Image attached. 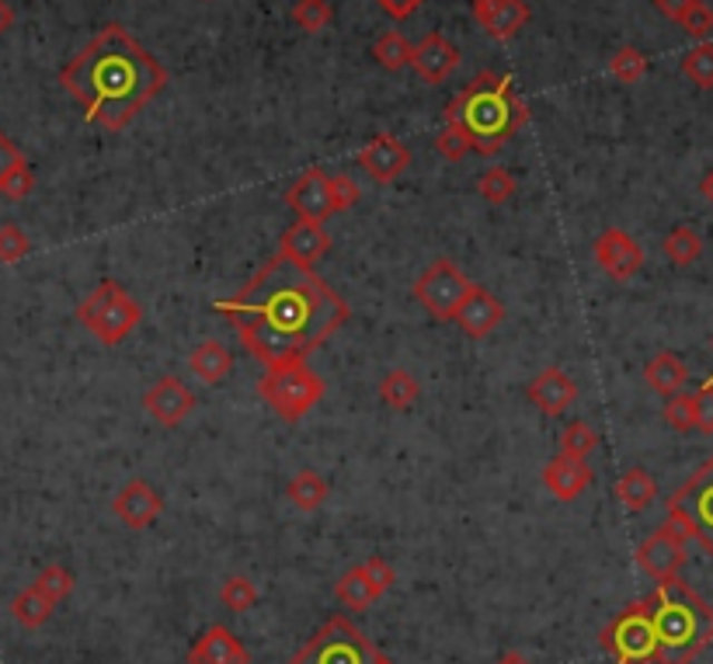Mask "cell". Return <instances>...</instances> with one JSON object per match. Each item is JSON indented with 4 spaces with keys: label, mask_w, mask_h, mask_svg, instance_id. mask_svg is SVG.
<instances>
[{
    "label": "cell",
    "mask_w": 713,
    "mask_h": 664,
    "mask_svg": "<svg viewBox=\"0 0 713 664\" xmlns=\"http://www.w3.org/2000/svg\"><path fill=\"white\" fill-rule=\"evenodd\" d=\"M213 310L237 331L241 349L265 369L306 362L352 316L349 303L318 272L282 254L268 257L237 296L216 300Z\"/></svg>",
    "instance_id": "1"
},
{
    "label": "cell",
    "mask_w": 713,
    "mask_h": 664,
    "mask_svg": "<svg viewBox=\"0 0 713 664\" xmlns=\"http://www.w3.org/2000/svg\"><path fill=\"white\" fill-rule=\"evenodd\" d=\"M60 84L91 126L123 133L167 88V70L111 21L60 70Z\"/></svg>",
    "instance_id": "2"
},
{
    "label": "cell",
    "mask_w": 713,
    "mask_h": 664,
    "mask_svg": "<svg viewBox=\"0 0 713 664\" xmlns=\"http://www.w3.org/2000/svg\"><path fill=\"white\" fill-rule=\"evenodd\" d=\"M529 119V105L511 91V74H477L467 88L446 105V126H456L470 154L495 157Z\"/></svg>",
    "instance_id": "3"
},
{
    "label": "cell",
    "mask_w": 713,
    "mask_h": 664,
    "mask_svg": "<svg viewBox=\"0 0 713 664\" xmlns=\"http://www.w3.org/2000/svg\"><path fill=\"white\" fill-rule=\"evenodd\" d=\"M647 609L658 641L654 664H693L713 644V605H706L682 577L658 582L647 595Z\"/></svg>",
    "instance_id": "4"
},
{
    "label": "cell",
    "mask_w": 713,
    "mask_h": 664,
    "mask_svg": "<svg viewBox=\"0 0 713 664\" xmlns=\"http://www.w3.org/2000/svg\"><path fill=\"white\" fill-rule=\"evenodd\" d=\"M77 321L88 328L105 349H116L143 321V306L126 293L123 282L105 279L95 293L77 306Z\"/></svg>",
    "instance_id": "5"
},
{
    "label": "cell",
    "mask_w": 713,
    "mask_h": 664,
    "mask_svg": "<svg viewBox=\"0 0 713 664\" xmlns=\"http://www.w3.org/2000/svg\"><path fill=\"white\" fill-rule=\"evenodd\" d=\"M324 380L313 372L306 362H285V365H272L265 369V377L258 380V393L268 408L282 418V421H300L306 418L324 397Z\"/></svg>",
    "instance_id": "6"
},
{
    "label": "cell",
    "mask_w": 713,
    "mask_h": 664,
    "mask_svg": "<svg viewBox=\"0 0 713 664\" xmlns=\"http://www.w3.org/2000/svg\"><path fill=\"white\" fill-rule=\"evenodd\" d=\"M377 661H380L377 644L345 616H331L290 657V664H377Z\"/></svg>",
    "instance_id": "7"
},
{
    "label": "cell",
    "mask_w": 713,
    "mask_h": 664,
    "mask_svg": "<svg viewBox=\"0 0 713 664\" xmlns=\"http://www.w3.org/2000/svg\"><path fill=\"white\" fill-rule=\"evenodd\" d=\"M668 523L713 557V456L668 498Z\"/></svg>",
    "instance_id": "8"
},
{
    "label": "cell",
    "mask_w": 713,
    "mask_h": 664,
    "mask_svg": "<svg viewBox=\"0 0 713 664\" xmlns=\"http://www.w3.org/2000/svg\"><path fill=\"white\" fill-rule=\"evenodd\" d=\"M598 644H603V651L616 664H654L658 661V641H654L647 598L626 605V609L603 629Z\"/></svg>",
    "instance_id": "9"
},
{
    "label": "cell",
    "mask_w": 713,
    "mask_h": 664,
    "mask_svg": "<svg viewBox=\"0 0 713 664\" xmlns=\"http://www.w3.org/2000/svg\"><path fill=\"white\" fill-rule=\"evenodd\" d=\"M470 279L456 268L449 257H439V262L428 265L418 282H414V300L436 316V321H452L456 310H460L463 296L470 293Z\"/></svg>",
    "instance_id": "10"
},
{
    "label": "cell",
    "mask_w": 713,
    "mask_h": 664,
    "mask_svg": "<svg viewBox=\"0 0 713 664\" xmlns=\"http://www.w3.org/2000/svg\"><path fill=\"white\" fill-rule=\"evenodd\" d=\"M686 536L678 533V526H672L665 518V526L654 529L637 550V564L644 574H651L654 582H668V577H678V570L686 567Z\"/></svg>",
    "instance_id": "11"
},
{
    "label": "cell",
    "mask_w": 713,
    "mask_h": 664,
    "mask_svg": "<svg viewBox=\"0 0 713 664\" xmlns=\"http://www.w3.org/2000/svg\"><path fill=\"white\" fill-rule=\"evenodd\" d=\"M595 262L609 279L631 282L644 268V251L631 234H626V230L609 226V230H603V234L595 237Z\"/></svg>",
    "instance_id": "12"
},
{
    "label": "cell",
    "mask_w": 713,
    "mask_h": 664,
    "mask_svg": "<svg viewBox=\"0 0 713 664\" xmlns=\"http://www.w3.org/2000/svg\"><path fill=\"white\" fill-rule=\"evenodd\" d=\"M355 160L377 185H390L411 167V150L393 133H380V136H373L365 143Z\"/></svg>",
    "instance_id": "13"
},
{
    "label": "cell",
    "mask_w": 713,
    "mask_h": 664,
    "mask_svg": "<svg viewBox=\"0 0 713 664\" xmlns=\"http://www.w3.org/2000/svg\"><path fill=\"white\" fill-rule=\"evenodd\" d=\"M143 411H147L160 428H178L195 411V393L178 377H160L147 393H143Z\"/></svg>",
    "instance_id": "14"
},
{
    "label": "cell",
    "mask_w": 713,
    "mask_h": 664,
    "mask_svg": "<svg viewBox=\"0 0 713 664\" xmlns=\"http://www.w3.org/2000/svg\"><path fill=\"white\" fill-rule=\"evenodd\" d=\"M285 206L296 213V219H310V223H328V216H334V202H331V175L324 167H310L306 175L285 192Z\"/></svg>",
    "instance_id": "15"
},
{
    "label": "cell",
    "mask_w": 713,
    "mask_h": 664,
    "mask_svg": "<svg viewBox=\"0 0 713 664\" xmlns=\"http://www.w3.org/2000/svg\"><path fill=\"white\" fill-rule=\"evenodd\" d=\"M470 8H473L477 25L484 28V36L495 39V42L516 39L533 18L526 0H473Z\"/></svg>",
    "instance_id": "16"
},
{
    "label": "cell",
    "mask_w": 713,
    "mask_h": 664,
    "mask_svg": "<svg viewBox=\"0 0 713 664\" xmlns=\"http://www.w3.org/2000/svg\"><path fill=\"white\" fill-rule=\"evenodd\" d=\"M505 321V303L484 285H470V293L463 296L460 310H456L452 324L460 328L467 338H488L498 324Z\"/></svg>",
    "instance_id": "17"
},
{
    "label": "cell",
    "mask_w": 713,
    "mask_h": 664,
    "mask_svg": "<svg viewBox=\"0 0 713 664\" xmlns=\"http://www.w3.org/2000/svg\"><path fill=\"white\" fill-rule=\"evenodd\" d=\"M111 511L126 526V529H147L154 526L160 511H164V498L147 484V480H129L116 498H111Z\"/></svg>",
    "instance_id": "18"
},
{
    "label": "cell",
    "mask_w": 713,
    "mask_h": 664,
    "mask_svg": "<svg viewBox=\"0 0 713 664\" xmlns=\"http://www.w3.org/2000/svg\"><path fill=\"white\" fill-rule=\"evenodd\" d=\"M411 67L424 84H442L456 74V67H460V49H456L442 32H428L411 52Z\"/></svg>",
    "instance_id": "19"
},
{
    "label": "cell",
    "mask_w": 713,
    "mask_h": 664,
    "mask_svg": "<svg viewBox=\"0 0 713 664\" xmlns=\"http://www.w3.org/2000/svg\"><path fill=\"white\" fill-rule=\"evenodd\" d=\"M328 251H331L328 230L321 223H310V219H296L293 226H285V234L279 237V254L303 265V268H313Z\"/></svg>",
    "instance_id": "20"
},
{
    "label": "cell",
    "mask_w": 713,
    "mask_h": 664,
    "mask_svg": "<svg viewBox=\"0 0 713 664\" xmlns=\"http://www.w3.org/2000/svg\"><path fill=\"white\" fill-rule=\"evenodd\" d=\"M188 664H251V651L237 641L234 629L216 623L192 644Z\"/></svg>",
    "instance_id": "21"
},
{
    "label": "cell",
    "mask_w": 713,
    "mask_h": 664,
    "mask_svg": "<svg viewBox=\"0 0 713 664\" xmlns=\"http://www.w3.org/2000/svg\"><path fill=\"white\" fill-rule=\"evenodd\" d=\"M595 473L588 467V459H570V456H554L544 467V484L557 501H575L578 495L592 487Z\"/></svg>",
    "instance_id": "22"
},
{
    "label": "cell",
    "mask_w": 713,
    "mask_h": 664,
    "mask_svg": "<svg viewBox=\"0 0 713 664\" xmlns=\"http://www.w3.org/2000/svg\"><path fill=\"white\" fill-rule=\"evenodd\" d=\"M526 397H529L544 414L557 418V414H564V411L570 408V403H575L578 387H575V380H570L564 369L550 365V369H544V372H539V377L529 383Z\"/></svg>",
    "instance_id": "23"
},
{
    "label": "cell",
    "mask_w": 713,
    "mask_h": 664,
    "mask_svg": "<svg viewBox=\"0 0 713 664\" xmlns=\"http://www.w3.org/2000/svg\"><path fill=\"white\" fill-rule=\"evenodd\" d=\"M644 380L654 393H662L665 400L686 390L690 383V369L675 352H658L647 365H644Z\"/></svg>",
    "instance_id": "24"
},
{
    "label": "cell",
    "mask_w": 713,
    "mask_h": 664,
    "mask_svg": "<svg viewBox=\"0 0 713 664\" xmlns=\"http://www.w3.org/2000/svg\"><path fill=\"white\" fill-rule=\"evenodd\" d=\"M188 365H192V372H195L198 380L209 383V387H216V383H223V380L234 372V352L226 349L223 341H203V344H198V349L188 355Z\"/></svg>",
    "instance_id": "25"
},
{
    "label": "cell",
    "mask_w": 713,
    "mask_h": 664,
    "mask_svg": "<svg viewBox=\"0 0 713 664\" xmlns=\"http://www.w3.org/2000/svg\"><path fill=\"white\" fill-rule=\"evenodd\" d=\"M613 495L623 501L626 511H647L654 505V498H658V484H654V477L644 470V467H631L613 487Z\"/></svg>",
    "instance_id": "26"
},
{
    "label": "cell",
    "mask_w": 713,
    "mask_h": 664,
    "mask_svg": "<svg viewBox=\"0 0 713 664\" xmlns=\"http://www.w3.org/2000/svg\"><path fill=\"white\" fill-rule=\"evenodd\" d=\"M334 595H338V602L345 605V609H352V613H365L369 605H373V602L380 598V592L373 588V582H369V574H365L362 564H359V567H349L345 574L338 577Z\"/></svg>",
    "instance_id": "27"
},
{
    "label": "cell",
    "mask_w": 713,
    "mask_h": 664,
    "mask_svg": "<svg viewBox=\"0 0 713 664\" xmlns=\"http://www.w3.org/2000/svg\"><path fill=\"white\" fill-rule=\"evenodd\" d=\"M52 613H56V602H52L49 595H42L36 585H28L25 592H18L14 602H11V616H14V623L25 626V629L46 626Z\"/></svg>",
    "instance_id": "28"
},
{
    "label": "cell",
    "mask_w": 713,
    "mask_h": 664,
    "mask_svg": "<svg viewBox=\"0 0 713 664\" xmlns=\"http://www.w3.org/2000/svg\"><path fill=\"white\" fill-rule=\"evenodd\" d=\"M328 495H331V487L318 470H300L290 480V487H285V498H290V505L296 511H318L328 501Z\"/></svg>",
    "instance_id": "29"
},
{
    "label": "cell",
    "mask_w": 713,
    "mask_h": 664,
    "mask_svg": "<svg viewBox=\"0 0 713 664\" xmlns=\"http://www.w3.org/2000/svg\"><path fill=\"white\" fill-rule=\"evenodd\" d=\"M421 397V383L404 369H390L387 377L380 380V400L387 403L390 411H408L414 408Z\"/></svg>",
    "instance_id": "30"
},
{
    "label": "cell",
    "mask_w": 713,
    "mask_h": 664,
    "mask_svg": "<svg viewBox=\"0 0 713 664\" xmlns=\"http://www.w3.org/2000/svg\"><path fill=\"white\" fill-rule=\"evenodd\" d=\"M662 251H665V257H668L675 268H690V265L700 262L703 241H700V234H696L693 226H675V230H668Z\"/></svg>",
    "instance_id": "31"
},
{
    "label": "cell",
    "mask_w": 713,
    "mask_h": 664,
    "mask_svg": "<svg viewBox=\"0 0 713 664\" xmlns=\"http://www.w3.org/2000/svg\"><path fill=\"white\" fill-rule=\"evenodd\" d=\"M411 52H414V46H411L401 32H383V36L373 42V60H377L383 70H390V74L411 67Z\"/></svg>",
    "instance_id": "32"
},
{
    "label": "cell",
    "mask_w": 713,
    "mask_h": 664,
    "mask_svg": "<svg viewBox=\"0 0 713 664\" xmlns=\"http://www.w3.org/2000/svg\"><path fill=\"white\" fill-rule=\"evenodd\" d=\"M682 74H686L700 91H713V42H696L682 56Z\"/></svg>",
    "instance_id": "33"
},
{
    "label": "cell",
    "mask_w": 713,
    "mask_h": 664,
    "mask_svg": "<svg viewBox=\"0 0 713 664\" xmlns=\"http://www.w3.org/2000/svg\"><path fill=\"white\" fill-rule=\"evenodd\" d=\"M219 602L226 605V609H234V613H247V609L258 605V585H254L251 577H244V574H231L219 585Z\"/></svg>",
    "instance_id": "34"
},
{
    "label": "cell",
    "mask_w": 713,
    "mask_h": 664,
    "mask_svg": "<svg viewBox=\"0 0 713 664\" xmlns=\"http://www.w3.org/2000/svg\"><path fill=\"white\" fill-rule=\"evenodd\" d=\"M598 446V436L595 428L588 421H570L564 431H560V456H570V459H588Z\"/></svg>",
    "instance_id": "35"
},
{
    "label": "cell",
    "mask_w": 713,
    "mask_h": 664,
    "mask_svg": "<svg viewBox=\"0 0 713 664\" xmlns=\"http://www.w3.org/2000/svg\"><path fill=\"white\" fill-rule=\"evenodd\" d=\"M477 192L484 202H491V206H505V202L516 195V178H511L505 167H488L477 182Z\"/></svg>",
    "instance_id": "36"
},
{
    "label": "cell",
    "mask_w": 713,
    "mask_h": 664,
    "mask_svg": "<svg viewBox=\"0 0 713 664\" xmlns=\"http://www.w3.org/2000/svg\"><path fill=\"white\" fill-rule=\"evenodd\" d=\"M609 74L619 80V84H637L644 80L647 74V56L634 46H623L613 52V60H609Z\"/></svg>",
    "instance_id": "37"
},
{
    "label": "cell",
    "mask_w": 713,
    "mask_h": 664,
    "mask_svg": "<svg viewBox=\"0 0 713 664\" xmlns=\"http://www.w3.org/2000/svg\"><path fill=\"white\" fill-rule=\"evenodd\" d=\"M331 18H334V8L328 4V0H296V8H293V21L303 28L306 36L324 32V28L331 25Z\"/></svg>",
    "instance_id": "38"
},
{
    "label": "cell",
    "mask_w": 713,
    "mask_h": 664,
    "mask_svg": "<svg viewBox=\"0 0 713 664\" xmlns=\"http://www.w3.org/2000/svg\"><path fill=\"white\" fill-rule=\"evenodd\" d=\"M74 574L67 570V567H60V564H49L39 577H36V588L42 592V595H49L56 605H60L64 598H70V592H74Z\"/></svg>",
    "instance_id": "39"
},
{
    "label": "cell",
    "mask_w": 713,
    "mask_h": 664,
    "mask_svg": "<svg viewBox=\"0 0 713 664\" xmlns=\"http://www.w3.org/2000/svg\"><path fill=\"white\" fill-rule=\"evenodd\" d=\"M32 251V241L18 223H0V265H18Z\"/></svg>",
    "instance_id": "40"
},
{
    "label": "cell",
    "mask_w": 713,
    "mask_h": 664,
    "mask_svg": "<svg viewBox=\"0 0 713 664\" xmlns=\"http://www.w3.org/2000/svg\"><path fill=\"white\" fill-rule=\"evenodd\" d=\"M665 421L668 428L675 431H696V403H693V393H675L665 400Z\"/></svg>",
    "instance_id": "41"
},
{
    "label": "cell",
    "mask_w": 713,
    "mask_h": 664,
    "mask_svg": "<svg viewBox=\"0 0 713 664\" xmlns=\"http://www.w3.org/2000/svg\"><path fill=\"white\" fill-rule=\"evenodd\" d=\"M36 188V175H32V167H28V160H21L11 175L0 182V198H8V202H25L28 195H32Z\"/></svg>",
    "instance_id": "42"
},
{
    "label": "cell",
    "mask_w": 713,
    "mask_h": 664,
    "mask_svg": "<svg viewBox=\"0 0 713 664\" xmlns=\"http://www.w3.org/2000/svg\"><path fill=\"white\" fill-rule=\"evenodd\" d=\"M682 32H686L690 39H696V42H706V36L713 32V8H706L703 0H696V4L682 14Z\"/></svg>",
    "instance_id": "43"
},
{
    "label": "cell",
    "mask_w": 713,
    "mask_h": 664,
    "mask_svg": "<svg viewBox=\"0 0 713 664\" xmlns=\"http://www.w3.org/2000/svg\"><path fill=\"white\" fill-rule=\"evenodd\" d=\"M432 147H436V154L446 157V160H463V157L470 154L467 136H463L460 129H456V126H446V129L432 139Z\"/></svg>",
    "instance_id": "44"
},
{
    "label": "cell",
    "mask_w": 713,
    "mask_h": 664,
    "mask_svg": "<svg viewBox=\"0 0 713 664\" xmlns=\"http://www.w3.org/2000/svg\"><path fill=\"white\" fill-rule=\"evenodd\" d=\"M362 188L355 185V178L349 175H331V202H334V213H345L352 209L355 202H359Z\"/></svg>",
    "instance_id": "45"
},
{
    "label": "cell",
    "mask_w": 713,
    "mask_h": 664,
    "mask_svg": "<svg viewBox=\"0 0 713 664\" xmlns=\"http://www.w3.org/2000/svg\"><path fill=\"white\" fill-rule=\"evenodd\" d=\"M693 403H696V431L713 436V383L710 380L693 393Z\"/></svg>",
    "instance_id": "46"
},
{
    "label": "cell",
    "mask_w": 713,
    "mask_h": 664,
    "mask_svg": "<svg viewBox=\"0 0 713 664\" xmlns=\"http://www.w3.org/2000/svg\"><path fill=\"white\" fill-rule=\"evenodd\" d=\"M365 574H369V582H373V588L383 595V592H390L393 585H397V570L383 560V557H369L365 564Z\"/></svg>",
    "instance_id": "47"
},
{
    "label": "cell",
    "mask_w": 713,
    "mask_h": 664,
    "mask_svg": "<svg viewBox=\"0 0 713 664\" xmlns=\"http://www.w3.org/2000/svg\"><path fill=\"white\" fill-rule=\"evenodd\" d=\"M21 160H25V157H21V150L14 147V139H11L4 129H0V182H4Z\"/></svg>",
    "instance_id": "48"
},
{
    "label": "cell",
    "mask_w": 713,
    "mask_h": 664,
    "mask_svg": "<svg viewBox=\"0 0 713 664\" xmlns=\"http://www.w3.org/2000/svg\"><path fill=\"white\" fill-rule=\"evenodd\" d=\"M377 4L393 18V21H404V18H411L424 0H377Z\"/></svg>",
    "instance_id": "49"
},
{
    "label": "cell",
    "mask_w": 713,
    "mask_h": 664,
    "mask_svg": "<svg viewBox=\"0 0 713 664\" xmlns=\"http://www.w3.org/2000/svg\"><path fill=\"white\" fill-rule=\"evenodd\" d=\"M651 4L658 8L668 21H682V14H686L696 4V0H651Z\"/></svg>",
    "instance_id": "50"
},
{
    "label": "cell",
    "mask_w": 713,
    "mask_h": 664,
    "mask_svg": "<svg viewBox=\"0 0 713 664\" xmlns=\"http://www.w3.org/2000/svg\"><path fill=\"white\" fill-rule=\"evenodd\" d=\"M11 25H14V11L4 4V0H0V36H4Z\"/></svg>",
    "instance_id": "51"
},
{
    "label": "cell",
    "mask_w": 713,
    "mask_h": 664,
    "mask_svg": "<svg viewBox=\"0 0 713 664\" xmlns=\"http://www.w3.org/2000/svg\"><path fill=\"white\" fill-rule=\"evenodd\" d=\"M498 664H529V661H526L519 651H508V654H501V657H498Z\"/></svg>",
    "instance_id": "52"
},
{
    "label": "cell",
    "mask_w": 713,
    "mask_h": 664,
    "mask_svg": "<svg viewBox=\"0 0 713 664\" xmlns=\"http://www.w3.org/2000/svg\"><path fill=\"white\" fill-rule=\"evenodd\" d=\"M700 192H703V195H706V198L713 202V170H710V175L703 178V185H700Z\"/></svg>",
    "instance_id": "53"
},
{
    "label": "cell",
    "mask_w": 713,
    "mask_h": 664,
    "mask_svg": "<svg viewBox=\"0 0 713 664\" xmlns=\"http://www.w3.org/2000/svg\"><path fill=\"white\" fill-rule=\"evenodd\" d=\"M377 664H393V661H390L387 654H380V661H377Z\"/></svg>",
    "instance_id": "54"
},
{
    "label": "cell",
    "mask_w": 713,
    "mask_h": 664,
    "mask_svg": "<svg viewBox=\"0 0 713 664\" xmlns=\"http://www.w3.org/2000/svg\"><path fill=\"white\" fill-rule=\"evenodd\" d=\"M710 383H713V377H710Z\"/></svg>",
    "instance_id": "55"
},
{
    "label": "cell",
    "mask_w": 713,
    "mask_h": 664,
    "mask_svg": "<svg viewBox=\"0 0 713 664\" xmlns=\"http://www.w3.org/2000/svg\"><path fill=\"white\" fill-rule=\"evenodd\" d=\"M206 4H209V0H206Z\"/></svg>",
    "instance_id": "56"
}]
</instances>
